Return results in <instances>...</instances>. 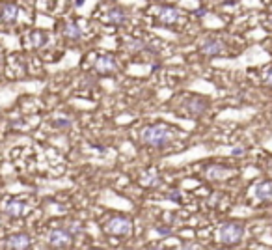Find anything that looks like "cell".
<instances>
[{
	"label": "cell",
	"mask_w": 272,
	"mask_h": 250,
	"mask_svg": "<svg viewBox=\"0 0 272 250\" xmlns=\"http://www.w3.org/2000/svg\"><path fill=\"white\" fill-rule=\"evenodd\" d=\"M172 131L170 127L164 124H157V125H149V127H144L142 133H140V140L144 146H151V147H160L166 146L168 142L172 140Z\"/></svg>",
	"instance_id": "6da1fadb"
},
{
	"label": "cell",
	"mask_w": 272,
	"mask_h": 250,
	"mask_svg": "<svg viewBox=\"0 0 272 250\" xmlns=\"http://www.w3.org/2000/svg\"><path fill=\"white\" fill-rule=\"evenodd\" d=\"M244 237V226L241 222H224L218 228V241L224 245H237Z\"/></svg>",
	"instance_id": "7a4b0ae2"
},
{
	"label": "cell",
	"mask_w": 272,
	"mask_h": 250,
	"mask_svg": "<svg viewBox=\"0 0 272 250\" xmlns=\"http://www.w3.org/2000/svg\"><path fill=\"white\" fill-rule=\"evenodd\" d=\"M105 229H106V233H110V235L127 237V235H131V233H133L135 224H133V220L129 219V217L116 215V217H110V219L106 220Z\"/></svg>",
	"instance_id": "3957f363"
},
{
	"label": "cell",
	"mask_w": 272,
	"mask_h": 250,
	"mask_svg": "<svg viewBox=\"0 0 272 250\" xmlns=\"http://www.w3.org/2000/svg\"><path fill=\"white\" fill-rule=\"evenodd\" d=\"M47 241H49V245H51L53 249H65V247H69V243H71V233L63 228H54L49 231Z\"/></svg>",
	"instance_id": "277c9868"
},
{
	"label": "cell",
	"mask_w": 272,
	"mask_h": 250,
	"mask_svg": "<svg viewBox=\"0 0 272 250\" xmlns=\"http://www.w3.org/2000/svg\"><path fill=\"white\" fill-rule=\"evenodd\" d=\"M94 69L101 75H112L117 71V62H116V58L112 54H103V56H99L95 60Z\"/></svg>",
	"instance_id": "5b68a950"
},
{
	"label": "cell",
	"mask_w": 272,
	"mask_h": 250,
	"mask_svg": "<svg viewBox=\"0 0 272 250\" xmlns=\"http://www.w3.org/2000/svg\"><path fill=\"white\" fill-rule=\"evenodd\" d=\"M183 108L187 110V114L190 116H203L207 112V101L201 99V97H189L185 103H183Z\"/></svg>",
	"instance_id": "8992f818"
},
{
	"label": "cell",
	"mask_w": 272,
	"mask_h": 250,
	"mask_svg": "<svg viewBox=\"0 0 272 250\" xmlns=\"http://www.w3.org/2000/svg\"><path fill=\"white\" fill-rule=\"evenodd\" d=\"M157 19L162 24H168V26H172V24H175V22L181 19V11L177 8H174V6H162V8H158L157 10Z\"/></svg>",
	"instance_id": "52a82bcc"
},
{
	"label": "cell",
	"mask_w": 272,
	"mask_h": 250,
	"mask_svg": "<svg viewBox=\"0 0 272 250\" xmlns=\"http://www.w3.org/2000/svg\"><path fill=\"white\" fill-rule=\"evenodd\" d=\"M199 51L207 56H216L224 51V43L218 38H203V42L199 43Z\"/></svg>",
	"instance_id": "ba28073f"
},
{
	"label": "cell",
	"mask_w": 272,
	"mask_h": 250,
	"mask_svg": "<svg viewBox=\"0 0 272 250\" xmlns=\"http://www.w3.org/2000/svg\"><path fill=\"white\" fill-rule=\"evenodd\" d=\"M30 235L28 233H13L6 241V249L10 250H26L30 247Z\"/></svg>",
	"instance_id": "9c48e42d"
},
{
	"label": "cell",
	"mask_w": 272,
	"mask_h": 250,
	"mask_svg": "<svg viewBox=\"0 0 272 250\" xmlns=\"http://www.w3.org/2000/svg\"><path fill=\"white\" fill-rule=\"evenodd\" d=\"M231 174H233L231 168L220 167V165H211V167L205 168V177L211 179V181H222V179H228Z\"/></svg>",
	"instance_id": "30bf717a"
},
{
	"label": "cell",
	"mask_w": 272,
	"mask_h": 250,
	"mask_svg": "<svg viewBox=\"0 0 272 250\" xmlns=\"http://www.w3.org/2000/svg\"><path fill=\"white\" fill-rule=\"evenodd\" d=\"M253 196L261 202H271L272 200V181H259L253 185Z\"/></svg>",
	"instance_id": "8fae6325"
},
{
	"label": "cell",
	"mask_w": 272,
	"mask_h": 250,
	"mask_svg": "<svg viewBox=\"0 0 272 250\" xmlns=\"http://www.w3.org/2000/svg\"><path fill=\"white\" fill-rule=\"evenodd\" d=\"M24 211H26V204L21 202V200H10L4 206V213L11 219H19L21 215H24Z\"/></svg>",
	"instance_id": "7c38bea8"
},
{
	"label": "cell",
	"mask_w": 272,
	"mask_h": 250,
	"mask_svg": "<svg viewBox=\"0 0 272 250\" xmlns=\"http://www.w3.org/2000/svg\"><path fill=\"white\" fill-rule=\"evenodd\" d=\"M19 17V8L15 4H2L0 6V19L6 24H13Z\"/></svg>",
	"instance_id": "4fadbf2b"
},
{
	"label": "cell",
	"mask_w": 272,
	"mask_h": 250,
	"mask_svg": "<svg viewBox=\"0 0 272 250\" xmlns=\"http://www.w3.org/2000/svg\"><path fill=\"white\" fill-rule=\"evenodd\" d=\"M106 19H108V22H112V24L121 26V24L127 22L129 15H127V11L123 8H112V10H108V13H106Z\"/></svg>",
	"instance_id": "5bb4252c"
},
{
	"label": "cell",
	"mask_w": 272,
	"mask_h": 250,
	"mask_svg": "<svg viewBox=\"0 0 272 250\" xmlns=\"http://www.w3.org/2000/svg\"><path fill=\"white\" fill-rule=\"evenodd\" d=\"M63 36L69 42H78L82 38V28L77 22H65L63 24Z\"/></svg>",
	"instance_id": "9a60e30c"
},
{
	"label": "cell",
	"mask_w": 272,
	"mask_h": 250,
	"mask_svg": "<svg viewBox=\"0 0 272 250\" xmlns=\"http://www.w3.org/2000/svg\"><path fill=\"white\" fill-rule=\"evenodd\" d=\"M140 183L144 187H157V185H160V179H158V174L155 170H147L140 176Z\"/></svg>",
	"instance_id": "2e32d148"
},
{
	"label": "cell",
	"mask_w": 272,
	"mask_h": 250,
	"mask_svg": "<svg viewBox=\"0 0 272 250\" xmlns=\"http://www.w3.org/2000/svg\"><path fill=\"white\" fill-rule=\"evenodd\" d=\"M125 51L129 52H142L147 51V43L144 40H138V38H131L125 42Z\"/></svg>",
	"instance_id": "e0dca14e"
},
{
	"label": "cell",
	"mask_w": 272,
	"mask_h": 250,
	"mask_svg": "<svg viewBox=\"0 0 272 250\" xmlns=\"http://www.w3.org/2000/svg\"><path fill=\"white\" fill-rule=\"evenodd\" d=\"M47 40H49V36L47 34H43V32H32L30 34V43L34 45V47H43L45 43H47Z\"/></svg>",
	"instance_id": "ac0fdd59"
},
{
	"label": "cell",
	"mask_w": 272,
	"mask_h": 250,
	"mask_svg": "<svg viewBox=\"0 0 272 250\" xmlns=\"http://www.w3.org/2000/svg\"><path fill=\"white\" fill-rule=\"evenodd\" d=\"M155 231H157V233H158V235H160V237H168L172 229L168 228V226H155Z\"/></svg>",
	"instance_id": "d6986e66"
},
{
	"label": "cell",
	"mask_w": 272,
	"mask_h": 250,
	"mask_svg": "<svg viewBox=\"0 0 272 250\" xmlns=\"http://www.w3.org/2000/svg\"><path fill=\"white\" fill-rule=\"evenodd\" d=\"M67 231H69V233H80L82 228H80V224H78V222H71V224L67 226Z\"/></svg>",
	"instance_id": "ffe728a7"
},
{
	"label": "cell",
	"mask_w": 272,
	"mask_h": 250,
	"mask_svg": "<svg viewBox=\"0 0 272 250\" xmlns=\"http://www.w3.org/2000/svg\"><path fill=\"white\" fill-rule=\"evenodd\" d=\"M166 196L170 200H174V202H179V200H181V190H177V188H175V190H170Z\"/></svg>",
	"instance_id": "44dd1931"
},
{
	"label": "cell",
	"mask_w": 272,
	"mask_h": 250,
	"mask_svg": "<svg viewBox=\"0 0 272 250\" xmlns=\"http://www.w3.org/2000/svg\"><path fill=\"white\" fill-rule=\"evenodd\" d=\"M181 250H198V245L196 243H185Z\"/></svg>",
	"instance_id": "7402d4cb"
},
{
	"label": "cell",
	"mask_w": 272,
	"mask_h": 250,
	"mask_svg": "<svg viewBox=\"0 0 272 250\" xmlns=\"http://www.w3.org/2000/svg\"><path fill=\"white\" fill-rule=\"evenodd\" d=\"M265 83H267V86H272V67L265 75Z\"/></svg>",
	"instance_id": "603a6c76"
},
{
	"label": "cell",
	"mask_w": 272,
	"mask_h": 250,
	"mask_svg": "<svg viewBox=\"0 0 272 250\" xmlns=\"http://www.w3.org/2000/svg\"><path fill=\"white\" fill-rule=\"evenodd\" d=\"M231 153H233V155H242V153H244V149H242V147H233V149H231Z\"/></svg>",
	"instance_id": "cb8c5ba5"
},
{
	"label": "cell",
	"mask_w": 272,
	"mask_h": 250,
	"mask_svg": "<svg viewBox=\"0 0 272 250\" xmlns=\"http://www.w3.org/2000/svg\"><path fill=\"white\" fill-rule=\"evenodd\" d=\"M194 15H196V17H203V15H207V10H203V8H199L198 11H194Z\"/></svg>",
	"instance_id": "d4e9b609"
},
{
	"label": "cell",
	"mask_w": 272,
	"mask_h": 250,
	"mask_svg": "<svg viewBox=\"0 0 272 250\" xmlns=\"http://www.w3.org/2000/svg\"><path fill=\"white\" fill-rule=\"evenodd\" d=\"M146 250H166V247H162V245H151V247Z\"/></svg>",
	"instance_id": "484cf974"
},
{
	"label": "cell",
	"mask_w": 272,
	"mask_h": 250,
	"mask_svg": "<svg viewBox=\"0 0 272 250\" xmlns=\"http://www.w3.org/2000/svg\"><path fill=\"white\" fill-rule=\"evenodd\" d=\"M56 125H58V127H67L69 122H56Z\"/></svg>",
	"instance_id": "4316f807"
},
{
	"label": "cell",
	"mask_w": 272,
	"mask_h": 250,
	"mask_svg": "<svg viewBox=\"0 0 272 250\" xmlns=\"http://www.w3.org/2000/svg\"><path fill=\"white\" fill-rule=\"evenodd\" d=\"M271 24H272V15H271Z\"/></svg>",
	"instance_id": "83f0119b"
},
{
	"label": "cell",
	"mask_w": 272,
	"mask_h": 250,
	"mask_svg": "<svg viewBox=\"0 0 272 250\" xmlns=\"http://www.w3.org/2000/svg\"><path fill=\"white\" fill-rule=\"evenodd\" d=\"M92 250H99V249H92Z\"/></svg>",
	"instance_id": "f1b7e54d"
}]
</instances>
